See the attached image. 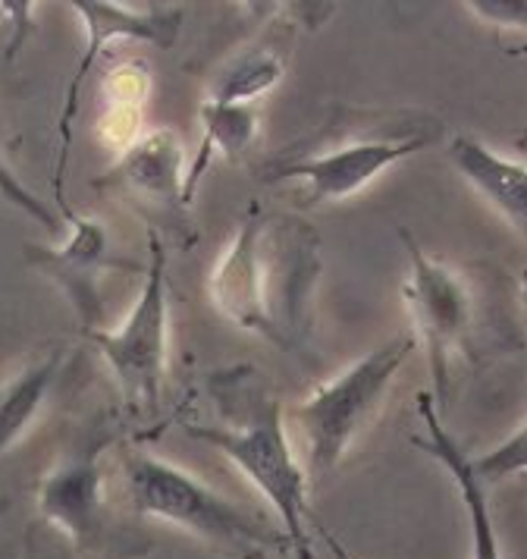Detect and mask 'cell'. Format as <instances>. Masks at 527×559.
<instances>
[{
    "label": "cell",
    "instance_id": "obj_1",
    "mask_svg": "<svg viewBox=\"0 0 527 559\" xmlns=\"http://www.w3.org/2000/svg\"><path fill=\"white\" fill-rule=\"evenodd\" d=\"M321 236L296 214L251 207L211 271V302L229 324L299 353L311 336Z\"/></svg>",
    "mask_w": 527,
    "mask_h": 559
},
{
    "label": "cell",
    "instance_id": "obj_20",
    "mask_svg": "<svg viewBox=\"0 0 527 559\" xmlns=\"http://www.w3.org/2000/svg\"><path fill=\"white\" fill-rule=\"evenodd\" d=\"M32 7L35 3H23V0H16V3H0V16L7 20V26H10V41H7V60H13L16 51H20V45H23L25 38H28V32H32Z\"/></svg>",
    "mask_w": 527,
    "mask_h": 559
},
{
    "label": "cell",
    "instance_id": "obj_4",
    "mask_svg": "<svg viewBox=\"0 0 527 559\" xmlns=\"http://www.w3.org/2000/svg\"><path fill=\"white\" fill-rule=\"evenodd\" d=\"M415 349H418L415 333H405L399 340L351 361L333 381L318 383L311 396L296 406L292 418L304 443L308 478L330 475L349 453L351 443L374 425L396 374Z\"/></svg>",
    "mask_w": 527,
    "mask_h": 559
},
{
    "label": "cell",
    "instance_id": "obj_8",
    "mask_svg": "<svg viewBox=\"0 0 527 559\" xmlns=\"http://www.w3.org/2000/svg\"><path fill=\"white\" fill-rule=\"evenodd\" d=\"M73 7L79 23L85 28V53L75 67L67 98H63V114H60V145H57V167H53V192H57V207L67 211L60 182H63V167H67V154H70V139H73L75 110H79V95L85 76L92 70V63L98 60L100 51H107L110 45H154V48H173L179 38V28L185 13L179 7H160V3H148L142 10L129 7V3H104V0H73L67 3Z\"/></svg>",
    "mask_w": 527,
    "mask_h": 559
},
{
    "label": "cell",
    "instance_id": "obj_7",
    "mask_svg": "<svg viewBox=\"0 0 527 559\" xmlns=\"http://www.w3.org/2000/svg\"><path fill=\"white\" fill-rule=\"evenodd\" d=\"M151 264L145 289L113 331H88L100 358L120 383L123 403L135 415H154L164 396L167 346H170V299H167V258L160 233L151 229Z\"/></svg>",
    "mask_w": 527,
    "mask_h": 559
},
{
    "label": "cell",
    "instance_id": "obj_13",
    "mask_svg": "<svg viewBox=\"0 0 527 559\" xmlns=\"http://www.w3.org/2000/svg\"><path fill=\"white\" fill-rule=\"evenodd\" d=\"M450 164L483 202L490 204L515 233H525L527 221V167L525 160L505 157L475 135H452Z\"/></svg>",
    "mask_w": 527,
    "mask_h": 559
},
{
    "label": "cell",
    "instance_id": "obj_9",
    "mask_svg": "<svg viewBox=\"0 0 527 559\" xmlns=\"http://www.w3.org/2000/svg\"><path fill=\"white\" fill-rule=\"evenodd\" d=\"M92 186L95 192L123 195L157 214L164 227L185 233V148L173 129L139 135Z\"/></svg>",
    "mask_w": 527,
    "mask_h": 559
},
{
    "label": "cell",
    "instance_id": "obj_3",
    "mask_svg": "<svg viewBox=\"0 0 527 559\" xmlns=\"http://www.w3.org/2000/svg\"><path fill=\"white\" fill-rule=\"evenodd\" d=\"M440 120L411 110H339L336 127L321 129L301 148L276 154L261 167L264 182H296L304 207L343 202L368 189L405 157L440 142Z\"/></svg>",
    "mask_w": 527,
    "mask_h": 559
},
{
    "label": "cell",
    "instance_id": "obj_2",
    "mask_svg": "<svg viewBox=\"0 0 527 559\" xmlns=\"http://www.w3.org/2000/svg\"><path fill=\"white\" fill-rule=\"evenodd\" d=\"M211 383L217 390L226 425H185V433L220 450L276 509L286 532V547L296 550L299 559H311V525L318 528V519L308 507L311 478L289 447L283 408L264 386L267 381H257L251 368H239L226 371Z\"/></svg>",
    "mask_w": 527,
    "mask_h": 559
},
{
    "label": "cell",
    "instance_id": "obj_14",
    "mask_svg": "<svg viewBox=\"0 0 527 559\" xmlns=\"http://www.w3.org/2000/svg\"><path fill=\"white\" fill-rule=\"evenodd\" d=\"M67 353L57 346L41 356L28 358L16 374L0 383V456L16 450L38 421L41 408L48 403L50 390L63 371Z\"/></svg>",
    "mask_w": 527,
    "mask_h": 559
},
{
    "label": "cell",
    "instance_id": "obj_12",
    "mask_svg": "<svg viewBox=\"0 0 527 559\" xmlns=\"http://www.w3.org/2000/svg\"><path fill=\"white\" fill-rule=\"evenodd\" d=\"M418 415L424 421V433L418 443V450H424L436 459L455 481V490L462 497V507L468 512V528H471V559H502L500 537H496V525H493V512H490V500H487V487L477 481L465 450L452 440V433L443 425L440 406L430 393H418Z\"/></svg>",
    "mask_w": 527,
    "mask_h": 559
},
{
    "label": "cell",
    "instance_id": "obj_15",
    "mask_svg": "<svg viewBox=\"0 0 527 559\" xmlns=\"http://www.w3.org/2000/svg\"><path fill=\"white\" fill-rule=\"evenodd\" d=\"M286 73V63L274 48H245L229 57L214 73L204 92V104H254L261 95L274 92Z\"/></svg>",
    "mask_w": 527,
    "mask_h": 559
},
{
    "label": "cell",
    "instance_id": "obj_18",
    "mask_svg": "<svg viewBox=\"0 0 527 559\" xmlns=\"http://www.w3.org/2000/svg\"><path fill=\"white\" fill-rule=\"evenodd\" d=\"M0 199L10 204V207H16V211H23L28 221H35L41 229H48V233H60L63 229V221H60V214L48 207V204L41 202L28 186H25L20 174L3 160V154H0Z\"/></svg>",
    "mask_w": 527,
    "mask_h": 559
},
{
    "label": "cell",
    "instance_id": "obj_6",
    "mask_svg": "<svg viewBox=\"0 0 527 559\" xmlns=\"http://www.w3.org/2000/svg\"><path fill=\"white\" fill-rule=\"evenodd\" d=\"M408 254L402 296L411 314L415 340L424 346L430 378L436 383V406L443 412L450 396L452 356H471L477 336V296L471 283L436 254H427L408 229H399Z\"/></svg>",
    "mask_w": 527,
    "mask_h": 559
},
{
    "label": "cell",
    "instance_id": "obj_16",
    "mask_svg": "<svg viewBox=\"0 0 527 559\" xmlns=\"http://www.w3.org/2000/svg\"><path fill=\"white\" fill-rule=\"evenodd\" d=\"M151 76L145 63H123L117 67L107 82H104V92H107V102L100 110V139L110 145V148H120L132 145L139 139V123H142V107L148 102Z\"/></svg>",
    "mask_w": 527,
    "mask_h": 559
},
{
    "label": "cell",
    "instance_id": "obj_5",
    "mask_svg": "<svg viewBox=\"0 0 527 559\" xmlns=\"http://www.w3.org/2000/svg\"><path fill=\"white\" fill-rule=\"evenodd\" d=\"M125 490L139 515L195 534L214 550L239 559H261L274 544L242 509L167 459L135 453L125 459Z\"/></svg>",
    "mask_w": 527,
    "mask_h": 559
},
{
    "label": "cell",
    "instance_id": "obj_21",
    "mask_svg": "<svg viewBox=\"0 0 527 559\" xmlns=\"http://www.w3.org/2000/svg\"><path fill=\"white\" fill-rule=\"evenodd\" d=\"M0 509H3V503H0Z\"/></svg>",
    "mask_w": 527,
    "mask_h": 559
},
{
    "label": "cell",
    "instance_id": "obj_11",
    "mask_svg": "<svg viewBox=\"0 0 527 559\" xmlns=\"http://www.w3.org/2000/svg\"><path fill=\"white\" fill-rule=\"evenodd\" d=\"M107 450V437L85 443L73 453L60 456L38 484L35 507L38 515L53 525L75 547L95 544L104 519V468L100 456Z\"/></svg>",
    "mask_w": 527,
    "mask_h": 559
},
{
    "label": "cell",
    "instance_id": "obj_17",
    "mask_svg": "<svg viewBox=\"0 0 527 559\" xmlns=\"http://www.w3.org/2000/svg\"><path fill=\"white\" fill-rule=\"evenodd\" d=\"M468 465H471L475 478L483 484V487H487V484L508 481L512 475L525 472V465H527L525 425H518V431L508 433L500 447H493L490 453H483V456H477V459L468 456Z\"/></svg>",
    "mask_w": 527,
    "mask_h": 559
},
{
    "label": "cell",
    "instance_id": "obj_10",
    "mask_svg": "<svg viewBox=\"0 0 527 559\" xmlns=\"http://www.w3.org/2000/svg\"><path fill=\"white\" fill-rule=\"evenodd\" d=\"M70 233L60 246H25V261L67 296L82 331H98L100 321V277L107 271H139V264L110 258L107 229L95 217H79L63 211Z\"/></svg>",
    "mask_w": 527,
    "mask_h": 559
},
{
    "label": "cell",
    "instance_id": "obj_19",
    "mask_svg": "<svg viewBox=\"0 0 527 559\" xmlns=\"http://www.w3.org/2000/svg\"><path fill=\"white\" fill-rule=\"evenodd\" d=\"M471 13H477L480 20H487L490 26H500V28H518V32H525V0H518V3H502V0H483V3H465Z\"/></svg>",
    "mask_w": 527,
    "mask_h": 559
}]
</instances>
